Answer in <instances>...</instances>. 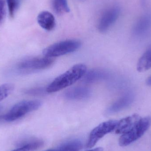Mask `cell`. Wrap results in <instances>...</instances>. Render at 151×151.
Masks as SVG:
<instances>
[{
	"label": "cell",
	"mask_w": 151,
	"mask_h": 151,
	"mask_svg": "<svg viewBox=\"0 0 151 151\" xmlns=\"http://www.w3.org/2000/svg\"><path fill=\"white\" fill-rule=\"evenodd\" d=\"M87 72L85 65L78 64L56 78L46 88L48 93H53L63 89L83 78Z\"/></svg>",
	"instance_id": "1"
},
{
	"label": "cell",
	"mask_w": 151,
	"mask_h": 151,
	"mask_svg": "<svg viewBox=\"0 0 151 151\" xmlns=\"http://www.w3.org/2000/svg\"><path fill=\"white\" fill-rule=\"evenodd\" d=\"M81 46V43L77 40L62 41L47 47L43 50V55L50 58L61 56L75 52Z\"/></svg>",
	"instance_id": "2"
},
{
	"label": "cell",
	"mask_w": 151,
	"mask_h": 151,
	"mask_svg": "<svg viewBox=\"0 0 151 151\" xmlns=\"http://www.w3.org/2000/svg\"><path fill=\"white\" fill-rule=\"evenodd\" d=\"M151 125V117H141L132 129L121 136L119 140V144L121 146H126L131 144L142 137Z\"/></svg>",
	"instance_id": "3"
},
{
	"label": "cell",
	"mask_w": 151,
	"mask_h": 151,
	"mask_svg": "<svg viewBox=\"0 0 151 151\" xmlns=\"http://www.w3.org/2000/svg\"><path fill=\"white\" fill-rule=\"evenodd\" d=\"M39 100H25L14 106L4 115V119L7 122H12L22 118L28 113L39 109L42 105Z\"/></svg>",
	"instance_id": "4"
},
{
	"label": "cell",
	"mask_w": 151,
	"mask_h": 151,
	"mask_svg": "<svg viewBox=\"0 0 151 151\" xmlns=\"http://www.w3.org/2000/svg\"><path fill=\"white\" fill-rule=\"evenodd\" d=\"M54 62L53 58L46 57L31 58L20 62L18 65V68L23 72H34L49 68L53 64Z\"/></svg>",
	"instance_id": "5"
},
{
	"label": "cell",
	"mask_w": 151,
	"mask_h": 151,
	"mask_svg": "<svg viewBox=\"0 0 151 151\" xmlns=\"http://www.w3.org/2000/svg\"><path fill=\"white\" fill-rule=\"evenodd\" d=\"M118 123L117 120L108 121L96 127L90 134L87 144V148H92L103 137L113 131L116 129Z\"/></svg>",
	"instance_id": "6"
},
{
	"label": "cell",
	"mask_w": 151,
	"mask_h": 151,
	"mask_svg": "<svg viewBox=\"0 0 151 151\" xmlns=\"http://www.w3.org/2000/svg\"><path fill=\"white\" fill-rule=\"evenodd\" d=\"M120 13L119 6H113L104 11L99 20L98 29L100 32H106L119 18Z\"/></svg>",
	"instance_id": "7"
},
{
	"label": "cell",
	"mask_w": 151,
	"mask_h": 151,
	"mask_svg": "<svg viewBox=\"0 0 151 151\" xmlns=\"http://www.w3.org/2000/svg\"><path fill=\"white\" fill-rule=\"evenodd\" d=\"M134 98V94L133 92H126L108 107L106 113L112 114L125 110L133 104Z\"/></svg>",
	"instance_id": "8"
},
{
	"label": "cell",
	"mask_w": 151,
	"mask_h": 151,
	"mask_svg": "<svg viewBox=\"0 0 151 151\" xmlns=\"http://www.w3.org/2000/svg\"><path fill=\"white\" fill-rule=\"evenodd\" d=\"M151 27V14L147 13L142 15L136 22L132 29L134 36H141L148 32Z\"/></svg>",
	"instance_id": "9"
},
{
	"label": "cell",
	"mask_w": 151,
	"mask_h": 151,
	"mask_svg": "<svg viewBox=\"0 0 151 151\" xmlns=\"http://www.w3.org/2000/svg\"><path fill=\"white\" fill-rule=\"evenodd\" d=\"M91 93V91L89 88L84 86H77L66 90L64 96L68 100H83L88 98Z\"/></svg>",
	"instance_id": "10"
},
{
	"label": "cell",
	"mask_w": 151,
	"mask_h": 151,
	"mask_svg": "<svg viewBox=\"0 0 151 151\" xmlns=\"http://www.w3.org/2000/svg\"><path fill=\"white\" fill-rule=\"evenodd\" d=\"M110 76V73L105 69H94L86 72L83 77V81L86 83H93L107 80Z\"/></svg>",
	"instance_id": "11"
},
{
	"label": "cell",
	"mask_w": 151,
	"mask_h": 151,
	"mask_svg": "<svg viewBox=\"0 0 151 151\" xmlns=\"http://www.w3.org/2000/svg\"><path fill=\"white\" fill-rule=\"evenodd\" d=\"M141 117L138 114H133L118 121L116 129V133L118 134H124L127 133L136 124Z\"/></svg>",
	"instance_id": "12"
},
{
	"label": "cell",
	"mask_w": 151,
	"mask_h": 151,
	"mask_svg": "<svg viewBox=\"0 0 151 151\" xmlns=\"http://www.w3.org/2000/svg\"><path fill=\"white\" fill-rule=\"evenodd\" d=\"M37 21L40 26L46 31H51L55 26V17L52 13L47 11L42 12L39 14Z\"/></svg>",
	"instance_id": "13"
},
{
	"label": "cell",
	"mask_w": 151,
	"mask_h": 151,
	"mask_svg": "<svg viewBox=\"0 0 151 151\" xmlns=\"http://www.w3.org/2000/svg\"><path fill=\"white\" fill-rule=\"evenodd\" d=\"M151 68V45L138 60L137 69L139 72H143Z\"/></svg>",
	"instance_id": "14"
},
{
	"label": "cell",
	"mask_w": 151,
	"mask_h": 151,
	"mask_svg": "<svg viewBox=\"0 0 151 151\" xmlns=\"http://www.w3.org/2000/svg\"><path fill=\"white\" fill-rule=\"evenodd\" d=\"M51 3L53 11L57 15H63L70 12L67 0H51Z\"/></svg>",
	"instance_id": "15"
},
{
	"label": "cell",
	"mask_w": 151,
	"mask_h": 151,
	"mask_svg": "<svg viewBox=\"0 0 151 151\" xmlns=\"http://www.w3.org/2000/svg\"><path fill=\"white\" fill-rule=\"evenodd\" d=\"M83 143L79 139H74L66 142L56 149V151H79L81 149Z\"/></svg>",
	"instance_id": "16"
},
{
	"label": "cell",
	"mask_w": 151,
	"mask_h": 151,
	"mask_svg": "<svg viewBox=\"0 0 151 151\" xmlns=\"http://www.w3.org/2000/svg\"><path fill=\"white\" fill-rule=\"evenodd\" d=\"M14 86L10 83L0 85V102L9 96L14 90Z\"/></svg>",
	"instance_id": "17"
},
{
	"label": "cell",
	"mask_w": 151,
	"mask_h": 151,
	"mask_svg": "<svg viewBox=\"0 0 151 151\" xmlns=\"http://www.w3.org/2000/svg\"><path fill=\"white\" fill-rule=\"evenodd\" d=\"M9 8V13L11 17H13L16 9L19 4V0H6Z\"/></svg>",
	"instance_id": "18"
},
{
	"label": "cell",
	"mask_w": 151,
	"mask_h": 151,
	"mask_svg": "<svg viewBox=\"0 0 151 151\" xmlns=\"http://www.w3.org/2000/svg\"><path fill=\"white\" fill-rule=\"evenodd\" d=\"M46 92H47L46 89L43 88H35L26 90L25 93L32 96H41L44 95Z\"/></svg>",
	"instance_id": "19"
},
{
	"label": "cell",
	"mask_w": 151,
	"mask_h": 151,
	"mask_svg": "<svg viewBox=\"0 0 151 151\" xmlns=\"http://www.w3.org/2000/svg\"><path fill=\"white\" fill-rule=\"evenodd\" d=\"M5 5L4 0H0V25L2 24L5 17Z\"/></svg>",
	"instance_id": "20"
},
{
	"label": "cell",
	"mask_w": 151,
	"mask_h": 151,
	"mask_svg": "<svg viewBox=\"0 0 151 151\" xmlns=\"http://www.w3.org/2000/svg\"><path fill=\"white\" fill-rule=\"evenodd\" d=\"M12 151H28L26 148L25 146H21L20 148L17 150H14Z\"/></svg>",
	"instance_id": "21"
},
{
	"label": "cell",
	"mask_w": 151,
	"mask_h": 151,
	"mask_svg": "<svg viewBox=\"0 0 151 151\" xmlns=\"http://www.w3.org/2000/svg\"><path fill=\"white\" fill-rule=\"evenodd\" d=\"M146 83L149 86H151V75L147 78L146 81Z\"/></svg>",
	"instance_id": "22"
},
{
	"label": "cell",
	"mask_w": 151,
	"mask_h": 151,
	"mask_svg": "<svg viewBox=\"0 0 151 151\" xmlns=\"http://www.w3.org/2000/svg\"><path fill=\"white\" fill-rule=\"evenodd\" d=\"M87 151H103V149L102 148H97Z\"/></svg>",
	"instance_id": "23"
},
{
	"label": "cell",
	"mask_w": 151,
	"mask_h": 151,
	"mask_svg": "<svg viewBox=\"0 0 151 151\" xmlns=\"http://www.w3.org/2000/svg\"><path fill=\"white\" fill-rule=\"evenodd\" d=\"M45 151H56V149H51V150H46Z\"/></svg>",
	"instance_id": "24"
},
{
	"label": "cell",
	"mask_w": 151,
	"mask_h": 151,
	"mask_svg": "<svg viewBox=\"0 0 151 151\" xmlns=\"http://www.w3.org/2000/svg\"><path fill=\"white\" fill-rule=\"evenodd\" d=\"M1 107H0V114H1Z\"/></svg>",
	"instance_id": "25"
},
{
	"label": "cell",
	"mask_w": 151,
	"mask_h": 151,
	"mask_svg": "<svg viewBox=\"0 0 151 151\" xmlns=\"http://www.w3.org/2000/svg\"><path fill=\"white\" fill-rule=\"evenodd\" d=\"M81 1H83V0H81Z\"/></svg>",
	"instance_id": "26"
}]
</instances>
